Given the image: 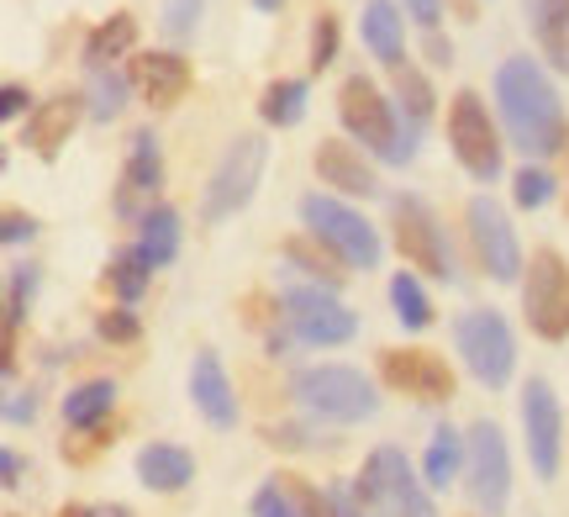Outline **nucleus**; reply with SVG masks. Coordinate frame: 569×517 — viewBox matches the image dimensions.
Instances as JSON below:
<instances>
[{
	"label": "nucleus",
	"instance_id": "nucleus-2",
	"mask_svg": "<svg viewBox=\"0 0 569 517\" xmlns=\"http://www.w3.org/2000/svg\"><path fill=\"white\" fill-rule=\"evenodd\" d=\"M338 117H343L348 138L353 143H365L380 165H411L417 159V143H422V132L417 127L401 122V111L390 96H380V84L369 80V74H348L338 84Z\"/></svg>",
	"mask_w": 569,
	"mask_h": 517
},
{
	"label": "nucleus",
	"instance_id": "nucleus-41",
	"mask_svg": "<svg viewBox=\"0 0 569 517\" xmlns=\"http://www.w3.org/2000/svg\"><path fill=\"white\" fill-rule=\"evenodd\" d=\"M27 101H32V96H27V84H6V90H0V117H6V122H17L21 111H27Z\"/></svg>",
	"mask_w": 569,
	"mask_h": 517
},
{
	"label": "nucleus",
	"instance_id": "nucleus-13",
	"mask_svg": "<svg viewBox=\"0 0 569 517\" xmlns=\"http://www.w3.org/2000/svg\"><path fill=\"white\" fill-rule=\"evenodd\" d=\"M522 444H528L532 476L553 480L565 465V407L543 375H532L522 386Z\"/></svg>",
	"mask_w": 569,
	"mask_h": 517
},
{
	"label": "nucleus",
	"instance_id": "nucleus-39",
	"mask_svg": "<svg viewBox=\"0 0 569 517\" xmlns=\"http://www.w3.org/2000/svg\"><path fill=\"white\" fill-rule=\"evenodd\" d=\"M32 417H38V396H32V391H11V396H6V422H11V428L32 422Z\"/></svg>",
	"mask_w": 569,
	"mask_h": 517
},
{
	"label": "nucleus",
	"instance_id": "nucleus-29",
	"mask_svg": "<svg viewBox=\"0 0 569 517\" xmlns=\"http://www.w3.org/2000/svg\"><path fill=\"white\" fill-rule=\"evenodd\" d=\"M306 101H311V84L306 80H290V74H280V80L264 84V96H259V117H264V127H296L306 117Z\"/></svg>",
	"mask_w": 569,
	"mask_h": 517
},
{
	"label": "nucleus",
	"instance_id": "nucleus-23",
	"mask_svg": "<svg viewBox=\"0 0 569 517\" xmlns=\"http://www.w3.org/2000/svg\"><path fill=\"white\" fill-rule=\"evenodd\" d=\"M528 27L538 53L569 74V0H528Z\"/></svg>",
	"mask_w": 569,
	"mask_h": 517
},
{
	"label": "nucleus",
	"instance_id": "nucleus-46",
	"mask_svg": "<svg viewBox=\"0 0 569 517\" xmlns=\"http://www.w3.org/2000/svg\"><path fill=\"white\" fill-rule=\"evenodd\" d=\"M280 6H284V0H253V11H264V17H269V11H280Z\"/></svg>",
	"mask_w": 569,
	"mask_h": 517
},
{
	"label": "nucleus",
	"instance_id": "nucleus-25",
	"mask_svg": "<svg viewBox=\"0 0 569 517\" xmlns=\"http://www.w3.org/2000/svg\"><path fill=\"white\" fill-rule=\"evenodd\" d=\"M111 407H117V380H80L74 391L63 396V422L74 434H101Z\"/></svg>",
	"mask_w": 569,
	"mask_h": 517
},
{
	"label": "nucleus",
	"instance_id": "nucleus-47",
	"mask_svg": "<svg viewBox=\"0 0 569 517\" xmlns=\"http://www.w3.org/2000/svg\"><path fill=\"white\" fill-rule=\"evenodd\" d=\"M106 517H132V513H127V507H111V513H106Z\"/></svg>",
	"mask_w": 569,
	"mask_h": 517
},
{
	"label": "nucleus",
	"instance_id": "nucleus-10",
	"mask_svg": "<svg viewBox=\"0 0 569 517\" xmlns=\"http://www.w3.org/2000/svg\"><path fill=\"white\" fill-rule=\"evenodd\" d=\"M280 307H284L290 338L306 344V349H343V344H353V332H359L353 307L332 286H290L280 296Z\"/></svg>",
	"mask_w": 569,
	"mask_h": 517
},
{
	"label": "nucleus",
	"instance_id": "nucleus-14",
	"mask_svg": "<svg viewBox=\"0 0 569 517\" xmlns=\"http://www.w3.org/2000/svg\"><path fill=\"white\" fill-rule=\"evenodd\" d=\"M465 222H469V243H475V259H480V269H486L490 280H501V286H511V280H522V269H528V259H522V243H517V228H511V217L490 196H475L465 207Z\"/></svg>",
	"mask_w": 569,
	"mask_h": 517
},
{
	"label": "nucleus",
	"instance_id": "nucleus-18",
	"mask_svg": "<svg viewBox=\"0 0 569 517\" xmlns=\"http://www.w3.org/2000/svg\"><path fill=\"white\" fill-rule=\"evenodd\" d=\"M190 401H196V412H201L211 428H222V434L238 428V391H232L217 349L196 354V365H190Z\"/></svg>",
	"mask_w": 569,
	"mask_h": 517
},
{
	"label": "nucleus",
	"instance_id": "nucleus-45",
	"mask_svg": "<svg viewBox=\"0 0 569 517\" xmlns=\"http://www.w3.org/2000/svg\"><path fill=\"white\" fill-rule=\"evenodd\" d=\"M59 517H106V513H96V507H84V501H69Z\"/></svg>",
	"mask_w": 569,
	"mask_h": 517
},
{
	"label": "nucleus",
	"instance_id": "nucleus-32",
	"mask_svg": "<svg viewBox=\"0 0 569 517\" xmlns=\"http://www.w3.org/2000/svg\"><path fill=\"white\" fill-rule=\"evenodd\" d=\"M127 90H132V74H122V69H90V90H84L90 122H117L127 111Z\"/></svg>",
	"mask_w": 569,
	"mask_h": 517
},
{
	"label": "nucleus",
	"instance_id": "nucleus-42",
	"mask_svg": "<svg viewBox=\"0 0 569 517\" xmlns=\"http://www.w3.org/2000/svg\"><path fill=\"white\" fill-rule=\"evenodd\" d=\"M0 486H6V491H17L21 486V455L17 449H6V455H0Z\"/></svg>",
	"mask_w": 569,
	"mask_h": 517
},
{
	"label": "nucleus",
	"instance_id": "nucleus-26",
	"mask_svg": "<svg viewBox=\"0 0 569 517\" xmlns=\"http://www.w3.org/2000/svg\"><path fill=\"white\" fill-rule=\"evenodd\" d=\"M390 101H396V111H401V122L422 132V127L432 122L438 96H432V80H427L417 63H401V69H390Z\"/></svg>",
	"mask_w": 569,
	"mask_h": 517
},
{
	"label": "nucleus",
	"instance_id": "nucleus-38",
	"mask_svg": "<svg viewBox=\"0 0 569 517\" xmlns=\"http://www.w3.org/2000/svg\"><path fill=\"white\" fill-rule=\"evenodd\" d=\"M32 238H38V222H32V217H27V211H6V217H0V243H6V249H17V243H32Z\"/></svg>",
	"mask_w": 569,
	"mask_h": 517
},
{
	"label": "nucleus",
	"instance_id": "nucleus-19",
	"mask_svg": "<svg viewBox=\"0 0 569 517\" xmlns=\"http://www.w3.org/2000/svg\"><path fill=\"white\" fill-rule=\"evenodd\" d=\"M190 80H196V74H190V59L174 53V48H153V53L132 59V84L142 90V101L159 106V111H169L174 101H184Z\"/></svg>",
	"mask_w": 569,
	"mask_h": 517
},
{
	"label": "nucleus",
	"instance_id": "nucleus-3",
	"mask_svg": "<svg viewBox=\"0 0 569 517\" xmlns=\"http://www.w3.org/2000/svg\"><path fill=\"white\" fill-rule=\"evenodd\" d=\"M290 396L306 417L317 422H338V428H353V422H369L380 412V391L365 370L353 365H306V370L290 375Z\"/></svg>",
	"mask_w": 569,
	"mask_h": 517
},
{
	"label": "nucleus",
	"instance_id": "nucleus-37",
	"mask_svg": "<svg viewBox=\"0 0 569 517\" xmlns=\"http://www.w3.org/2000/svg\"><path fill=\"white\" fill-rule=\"evenodd\" d=\"M96 332H101L106 344H138V338H142V322L127 307H117V311H101Z\"/></svg>",
	"mask_w": 569,
	"mask_h": 517
},
{
	"label": "nucleus",
	"instance_id": "nucleus-30",
	"mask_svg": "<svg viewBox=\"0 0 569 517\" xmlns=\"http://www.w3.org/2000/svg\"><path fill=\"white\" fill-rule=\"evenodd\" d=\"M106 286L117 290V301L122 307H132V301H142V290L153 286V259L132 243V249L111 253V265H106Z\"/></svg>",
	"mask_w": 569,
	"mask_h": 517
},
{
	"label": "nucleus",
	"instance_id": "nucleus-31",
	"mask_svg": "<svg viewBox=\"0 0 569 517\" xmlns=\"http://www.w3.org/2000/svg\"><path fill=\"white\" fill-rule=\"evenodd\" d=\"M390 307H396V322H401L407 332L432 328V301H427L417 269H396V275H390Z\"/></svg>",
	"mask_w": 569,
	"mask_h": 517
},
{
	"label": "nucleus",
	"instance_id": "nucleus-5",
	"mask_svg": "<svg viewBox=\"0 0 569 517\" xmlns=\"http://www.w3.org/2000/svg\"><path fill=\"white\" fill-rule=\"evenodd\" d=\"M301 222L306 232L322 243L332 259L343 269H380L386 259V243H380V232L369 228L365 211H353L343 196H327V190H311L301 201Z\"/></svg>",
	"mask_w": 569,
	"mask_h": 517
},
{
	"label": "nucleus",
	"instance_id": "nucleus-44",
	"mask_svg": "<svg viewBox=\"0 0 569 517\" xmlns=\"http://www.w3.org/2000/svg\"><path fill=\"white\" fill-rule=\"evenodd\" d=\"M427 53H432V63H453V42H443L438 32H427Z\"/></svg>",
	"mask_w": 569,
	"mask_h": 517
},
{
	"label": "nucleus",
	"instance_id": "nucleus-8",
	"mask_svg": "<svg viewBox=\"0 0 569 517\" xmlns=\"http://www.w3.org/2000/svg\"><path fill=\"white\" fill-rule=\"evenodd\" d=\"M448 148L465 165L469 180H480V186H496L501 169H507V143H501V132H496L486 101L475 90H459L448 101Z\"/></svg>",
	"mask_w": 569,
	"mask_h": 517
},
{
	"label": "nucleus",
	"instance_id": "nucleus-22",
	"mask_svg": "<svg viewBox=\"0 0 569 517\" xmlns=\"http://www.w3.org/2000/svg\"><path fill=\"white\" fill-rule=\"evenodd\" d=\"M138 480L148 491H184L196 480V455L180 444H142L138 449Z\"/></svg>",
	"mask_w": 569,
	"mask_h": 517
},
{
	"label": "nucleus",
	"instance_id": "nucleus-28",
	"mask_svg": "<svg viewBox=\"0 0 569 517\" xmlns=\"http://www.w3.org/2000/svg\"><path fill=\"white\" fill-rule=\"evenodd\" d=\"M132 42H138V17L117 11V17L101 21V27L84 38V63H90V69H111L117 59L132 53Z\"/></svg>",
	"mask_w": 569,
	"mask_h": 517
},
{
	"label": "nucleus",
	"instance_id": "nucleus-34",
	"mask_svg": "<svg viewBox=\"0 0 569 517\" xmlns=\"http://www.w3.org/2000/svg\"><path fill=\"white\" fill-rule=\"evenodd\" d=\"M201 6L206 0H163V11H159V27H163V38H196V27H201Z\"/></svg>",
	"mask_w": 569,
	"mask_h": 517
},
{
	"label": "nucleus",
	"instance_id": "nucleus-27",
	"mask_svg": "<svg viewBox=\"0 0 569 517\" xmlns=\"http://www.w3.org/2000/svg\"><path fill=\"white\" fill-rule=\"evenodd\" d=\"M138 249L153 259V269L174 265V259H180V211L159 201V207L138 222Z\"/></svg>",
	"mask_w": 569,
	"mask_h": 517
},
{
	"label": "nucleus",
	"instance_id": "nucleus-4",
	"mask_svg": "<svg viewBox=\"0 0 569 517\" xmlns=\"http://www.w3.org/2000/svg\"><path fill=\"white\" fill-rule=\"evenodd\" d=\"M353 497H359L365 517H438L432 486L411 470V459L396 444H380L365 459V470L353 480Z\"/></svg>",
	"mask_w": 569,
	"mask_h": 517
},
{
	"label": "nucleus",
	"instance_id": "nucleus-12",
	"mask_svg": "<svg viewBox=\"0 0 569 517\" xmlns=\"http://www.w3.org/2000/svg\"><path fill=\"white\" fill-rule=\"evenodd\" d=\"M522 317L538 338H569V259L559 249H538L522 269Z\"/></svg>",
	"mask_w": 569,
	"mask_h": 517
},
{
	"label": "nucleus",
	"instance_id": "nucleus-15",
	"mask_svg": "<svg viewBox=\"0 0 569 517\" xmlns=\"http://www.w3.org/2000/svg\"><path fill=\"white\" fill-rule=\"evenodd\" d=\"M380 375L390 391L411 396L422 407H443L453 401V370L448 359H438L432 349H380Z\"/></svg>",
	"mask_w": 569,
	"mask_h": 517
},
{
	"label": "nucleus",
	"instance_id": "nucleus-35",
	"mask_svg": "<svg viewBox=\"0 0 569 517\" xmlns=\"http://www.w3.org/2000/svg\"><path fill=\"white\" fill-rule=\"evenodd\" d=\"M338 42H343V27H338V17H317L311 21V74H322L327 63L338 59Z\"/></svg>",
	"mask_w": 569,
	"mask_h": 517
},
{
	"label": "nucleus",
	"instance_id": "nucleus-36",
	"mask_svg": "<svg viewBox=\"0 0 569 517\" xmlns=\"http://www.w3.org/2000/svg\"><path fill=\"white\" fill-rule=\"evenodd\" d=\"M253 517H296V497H290V486H284V470L269 476L264 486L253 491Z\"/></svg>",
	"mask_w": 569,
	"mask_h": 517
},
{
	"label": "nucleus",
	"instance_id": "nucleus-9",
	"mask_svg": "<svg viewBox=\"0 0 569 517\" xmlns=\"http://www.w3.org/2000/svg\"><path fill=\"white\" fill-rule=\"evenodd\" d=\"M390 228H396V249L417 275H432V280H459V265H453V243H448L438 211L427 207L422 196H390Z\"/></svg>",
	"mask_w": 569,
	"mask_h": 517
},
{
	"label": "nucleus",
	"instance_id": "nucleus-1",
	"mask_svg": "<svg viewBox=\"0 0 569 517\" xmlns=\"http://www.w3.org/2000/svg\"><path fill=\"white\" fill-rule=\"evenodd\" d=\"M496 111H501L511 148L528 153V165H543V159L569 148V117L565 101H559V84L528 53L501 59V69H496Z\"/></svg>",
	"mask_w": 569,
	"mask_h": 517
},
{
	"label": "nucleus",
	"instance_id": "nucleus-11",
	"mask_svg": "<svg viewBox=\"0 0 569 517\" xmlns=\"http://www.w3.org/2000/svg\"><path fill=\"white\" fill-rule=\"evenodd\" d=\"M469 459H465V491L469 501L480 507V517H501L511 507V449H507V434L480 417L469 422Z\"/></svg>",
	"mask_w": 569,
	"mask_h": 517
},
{
	"label": "nucleus",
	"instance_id": "nucleus-16",
	"mask_svg": "<svg viewBox=\"0 0 569 517\" xmlns=\"http://www.w3.org/2000/svg\"><path fill=\"white\" fill-rule=\"evenodd\" d=\"M159 190H163V148L153 138V127L132 132V148H127V165H122V186H117V217H148L159 207Z\"/></svg>",
	"mask_w": 569,
	"mask_h": 517
},
{
	"label": "nucleus",
	"instance_id": "nucleus-33",
	"mask_svg": "<svg viewBox=\"0 0 569 517\" xmlns=\"http://www.w3.org/2000/svg\"><path fill=\"white\" fill-rule=\"evenodd\" d=\"M559 196V180H553L543 165H522L517 175H511V201L522 211H543Z\"/></svg>",
	"mask_w": 569,
	"mask_h": 517
},
{
	"label": "nucleus",
	"instance_id": "nucleus-6",
	"mask_svg": "<svg viewBox=\"0 0 569 517\" xmlns=\"http://www.w3.org/2000/svg\"><path fill=\"white\" fill-rule=\"evenodd\" d=\"M453 349L465 359V370L486 386V391H501L511 386L517 375V332L501 311L490 307H475L465 317H453Z\"/></svg>",
	"mask_w": 569,
	"mask_h": 517
},
{
	"label": "nucleus",
	"instance_id": "nucleus-20",
	"mask_svg": "<svg viewBox=\"0 0 569 517\" xmlns=\"http://www.w3.org/2000/svg\"><path fill=\"white\" fill-rule=\"evenodd\" d=\"M311 165H317V180L332 186L338 196H375V169L365 165V153L343 138H322L317 153H311Z\"/></svg>",
	"mask_w": 569,
	"mask_h": 517
},
{
	"label": "nucleus",
	"instance_id": "nucleus-24",
	"mask_svg": "<svg viewBox=\"0 0 569 517\" xmlns=\"http://www.w3.org/2000/svg\"><path fill=\"white\" fill-rule=\"evenodd\" d=\"M465 459H469L465 434H459V428H448V422H438V428H432V438H427L422 480L432 486V491H448V480L465 476Z\"/></svg>",
	"mask_w": 569,
	"mask_h": 517
},
{
	"label": "nucleus",
	"instance_id": "nucleus-21",
	"mask_svg": "<svg viewBox=\"0 0 569 517\" xmlns=\"http://www.w3.org/2000/svg\"><path fill=\"white\" fill-rule=\"evenodd\" d=\"M359 32H365V48L386 63V69L411 63L407 59V17H401V6H396V0H369L365 17H359Z\"/></svg>",
	"mask_w": 569,
	"mask_h": 517
},
{
	"label": "nucleus",
	"instance_id": "nucleus-43",
	"mask_svg": "<svg viewBox=\"0 0 569 517\" xmlns=\"http://www.w3.org/2000/svg\"><path fill=\"white\" fill-rule=\"evenodd\" d=\"M284 253H290L296 265H306V269H311V275H327V280H332V269H327L322 259H317V253H306V243H290V249H284Z\"/></svg>",
	"mask_w": 569,
	"mask_h": 517
},
{
	"label": "nucleus",
	"instance_id": "nucleus-40",
	"mask_svg": "<svg viewBox=\"0 0 569 517\" xmlns=\"http://www.w3.org/2000/svg\"><path fill=\"white\" fill-rule=\"evenodd\" d=\"M407 17L422 27V32H438V21H443V0H407Z\"/></svg>",
	"mask_w": 569,
	"mask_h": 517
},
{
	"label": "nucleus",
	"instance_id": "nucleus-7",
	"mask_svg": "<svg viewBox=\"0 0 569 517\" xmlns=\"http://www.w3.org/2000/svg\"><path fill=\"white\" fill-rule=\"evenodd\" d=\"M264 165H269V143L259 132H238L227 153L217 159L211 169V180H206V196H201V222L206 228H217L227 217H238V211L253 201V190L264 180Z\"/></svg>",
	"mask_w": 569,
	"mask_h": 517
},
{
	"label": "nucleus",
	"instance_id": "nucleus-17",
	"mask_svg": "<svg viewBox=\"0 0 569 517\" xmlns=\"http://www.w3.org/2000/svg\"><path fill=\"white\" fill-rule=\"evenodd\" d=\"M80 117H90L84 96H74V90L48 96V101H38L27 111V138H21V143L32 148L38 159H59V148L69 143V132L80 127Z\"/></svg>",
	"mask_w": 569,
	"mask_h": 517
}]
</instances>
